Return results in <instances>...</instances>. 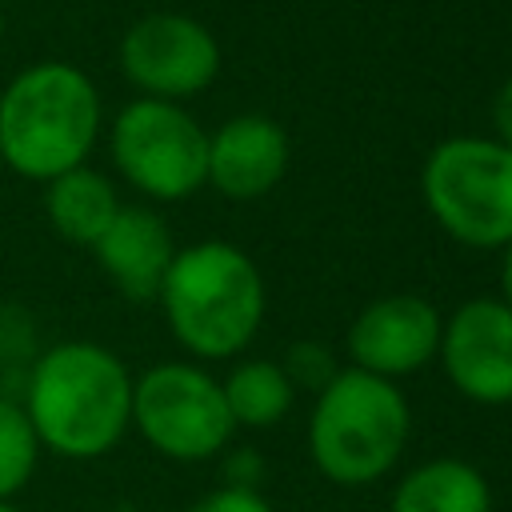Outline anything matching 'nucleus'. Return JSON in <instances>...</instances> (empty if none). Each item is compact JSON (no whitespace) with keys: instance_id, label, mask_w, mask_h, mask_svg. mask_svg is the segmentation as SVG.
Listing matches in <instances>:
<instances>
[{"instance_id":"obj_17","label":"nucleus","mask_w":512,"mask_h":512,"mask_svg":"<svg viewBox=\"0 0 512 512\" xmlns=\"http://www.w3.org/2000/svg\"><path fill=\"white\" fill-rule=\"evenodd\" d=\"M284 376H288V384L296 388H312V392H320L340 368L332 364V352L324 348V344H316V340H300V344H292L288 348V356H284Z\"/></svg>"},{"instance_id":"obj_2","label":"nucleus","mask_w":512,"mask_h":512,"mask_svg":"<svg viewBox=\"0 0 512 512\" xmlns=\"http://www.w3.org/2000/svg\"><path fill=\"white\" fill-rule=\"evenodd\" d=\"M100 136V92L76 64L40 60L0 92V164L24 180H52L88 160Z\"/></svg>"},{"instance_id":"obj_11","label":"nucleus","mask_w":512,"mask_h":512,"mask_svg":"<svg viewBox=\"0 0 512 512\" xmlns=\"http://www.w3.org/2000/svg\"><path fill=\"white\" fill-rule=\"evenodd\" d=\"M288 172V132L256 112L232 116L208 136V184L228 200H256Z\"/></svg>"},{"instance_id":"obj_3","label":"nucleus","mask_w":512,"mask_h":512,"mask_svg":"<svg viewBox=\"0 0 512 512\" xmlns=\"http://www.w3.org/2000/svg\"><path fill=\"white\" fill-rule=\"evenodd\" d=\"M156 300L192 356L228 360L252 344L264 320V276L236 244L200 240L176 248Z\"/></svg>"},{"instance_id":"obj_18","label":"nucleus","mask_w":512,"mask_h":512,"mask_svg":"<svg viewBox=\"0 0 512 512\" xmlns=\"http://www.w3.org/2000/svg\"><path fill=\"white\" fill-rule=\"evenodd\" d=\"M188 512H272V508H268V500L256 488H232V484H224V488L200 496Z\"/></svg>"},{"instance_id":"obj_15","label":"nucleus","mask_w":512,"mask_h":512,"mask_svg":"<svg viewBox=\"0 0 512 512\" xmlns=\"http://www.w3.org/2000/svg\"><path fill=\"white\" fill-rule=\"evenodd\" d=\"M220 388L236 428H272L292 408V384L276 360H240Z\"/></svg>"},{"instance_id":"obj_23","label":"nucleus","mask_w":512,"mask_h":512,"mask_svg":"<svg viewBox=\"0 0 512 512\" xmlns=\"http://www.w3.org/2000/svg\"><path fill=\"white\" fill-rule=\"evenodd\" d=\"M0 40H4V8H0Z\"/></svg>"},{"instance_id":"obj_10","label":"nucleus","mask_w":512,"mask_h":512,"mask_svg":"<svg viewBox=\"0 0 512 512\" xmlns=\"http://www.w3.org/2000/svg\"><path fill=\"white\" fill-rule=\"evenodd\" d=\"M444 316L416 292H392L372 300L348 328L352 368L396 380L424 368L440 348Z\"/></svg>"},{"instance_id":"obj_9","label":"nucleus","mask_w":512,"mask_h":512,"mask_svg":"<svg viewBox=\"0 0 512 512\" xmlns=\"http://www.w3.org/2000/svg\"><path fill=\"white\" fill-rule=\"evenodd\" d=\"M452 388L476 404H512V308L504 300H468L444 328L436 348Z\"/></svg>"},{"instance_id":"obj_5","label":"nucleus","mask_w":512,"mask_h":512,"mask_svg":"<svg viewBox=\"0 0 512 512\" xmlns=\"http://www.w3.org/2000/svg\"><path fill=\"white\" fill-rule=\"evenodd\" d=\"M432 220L468 248L512 240V148L488 136L440 140L420 172Z\"/></svg>"},{"instance_id":"obj_13","label":"nucleus","mask_w":512,"mask_h":512,"mask_svg":"<svg viewBox=\"0 0 512 512\" xmlns=\"http://www.w3.org/2000/svg\"><path fill=\"white\" fill-rule=\"evenodd\" d=\"M44 212H48V224L68 244L92 248L104 236V228L112 224V216L120 212V200H116V188L104 172H96L88 164H76V168L48 180Z\"/></svg>"},{"instance_id":"obj_19","label":"nucleus","mask_w":512,"mask_h":512,"mask_svg":"<svg viewBox=\"0 0 512 512\" xmlns=\"http://www.w3.org/2000/svg\"><path fill=\"white\" fill-rule=\"evenodd\" d=\"M224 472H228V484L232 488H256V480L264 472V460L256 452H236V456H228Z\"/></svg>"},{"instance_id":"obj_1","label":"nucleus","mask_w":512,"mask_h":512,"mask_svg":"<svg viewBox=\"0 0 512 512\" xmlns=\"http://www.w3.org/2000/svg\"><path fill=\"white\" fill-rule=\"evenodd\" d=\"M24 412L40 448L64 460H96L112 452L132 424V376L104 344H52L28 372Z\"/></svg>"},{"instance_id":"obj_4","label":"nucleus","mask_w":512,"mask_h":512,"mask_svg":"<svg viewBox=\"0 0 512 512\" xmlns=\"http://www.w3.org/2000/svg\"><path fill=\"white\" fill-rule=\"evenodd\" d=\"M408 428L412 412L392 380L364 368H344L316 392L308 416V452L332 484L364 488L400 460Z\"/></svg>"},{"instance_id":"obj_7","label":"nucleus","mask_w":512,"mask_h":512,"mask_svg":"<svg viewBox=\"0 0 512 512\" xmlns=\"http://www.w3.org/2000/svg\"><path fill=\"white\" fill-rule=\"evenodd\" d=\"M132 424L160 456L188 464L216 456L236 432L220 380L180 360L132 380Z\"/></svg>"},{"instance_id":"obj_6","label":"nucleus","mask_w":512,"mask_h":512,"mask_svg":"<svg viewBox=\"0 0 512 512\" xmlns=\"http://www.w3.org/2000/svg\"><path fill=\"white\" fill-rule=\"evenodd\" d=\"M120 176L152 200H184L208 184V132L176 100L140 96L112 120Z\"/></svg>"},{"instance_id":"obj_22","label":"nucleus","mask_w":512,"mask_h":512,"mask_svg":"<svg viewBox=\"0 0 512 512\" xmlns=\"http://www.w3.org/2000/svg\"><path fill=\"white\" fill-rule=\"evenodd\" d=\"M0 512H16V508H12V504H8V500H0Z\"/></svg>"},{"instance_id":"obj_14","label":"nucleus","mask_w":512,"mask_h":512,"mask_svg":"<svg viewBox=\"0 0 512 512\" xmlns=\"http://www.w3.org/2000/svg\"><path fill=\"white\" fill-rule=\"evenodd\" d=\"M392 512H492V492L468 460H428L396 484Z\"/></svg>"},{"instance_id":"obj_21","label":"nucleus","mask_w":512,"mask_h":512,"mask_svg":"<svg viewBox=\"0 0 512 512\" xmlns=\"http://www.w3.org/2000/svg\"><path fill=\"white\" fill-rule=\"evenodd\" d=\"M500 300L512 308V240L504 244V260H500Z\"/></svg>"},{"instance_id":"obj_20","label":"nucleus","mask_w":512,"mask_h":512,"mask_svg":"<svg viewBox=\"0 0 512 512\" xmlns=\"http://www.w3.org/2000/svg\"><path fill=\"white\" fill-rule=\"evenodd\" d=\"M492 120H496V140L512 148V76L500 84V92L492 100Z\"/></svg>"},{"instance_id":"obj_12","label":"nucleus","mask_w":512,"mask_h":512,"mask_svg":"<svg viewBox=\"0 0 512 512\" xmlns=\"http://www.w3.org/2000/svg\"><path fill=\"white\" fill-rule=\"evenodd\" d=\"M96 264L104 268V276L128 296V300H156L164 272L176 256L172 232L160 220V212L140 208V204H120V212L112 216V224L104 228V236L92 244Z\"/></svg>"},{"instance_id":"obj_16","label":"nucleus","mask_w":512,"mask_h":512,"mask_svg":"<svg viewBox=\"0 0 512 512\" xmlns=\"http://www.w3.org/2000/svg\"><path fill=\"white\" fill-rule=\"evenodd\" d=\"M40 440L24 404L0 396V500H12L36 472Z\"/></svg>"},{"instance_id":"obj_8","label":"nucleus","mask_w":512,"mask_h":512,"mask_svg":"<svg viewBox=\"0 0 512 512\" xmlns=\"http://www.w3.org/2000/svg\"><path fill=\"white\" fill-rule=\"evenodd\" d=\"M120 68L144 96L184 100L216 80L220 44L184 12H148L120 40Z\"/></svg>"}]
</instances>
